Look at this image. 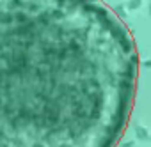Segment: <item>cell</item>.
<instances>
[{"label": "cell", "instance_id": "1", "mask_svg": "<svg viewBox=\"0 0 151 147\" xmlns=\"http://www.w3.org/2000/svg\"><path fill=\"white\" fill-rule=\"evenodd\" d=\"M137 80L103 0H0V147H117Z\"/></svg>", "mask_w": 151, "mask_h": 147}]
</instances>
